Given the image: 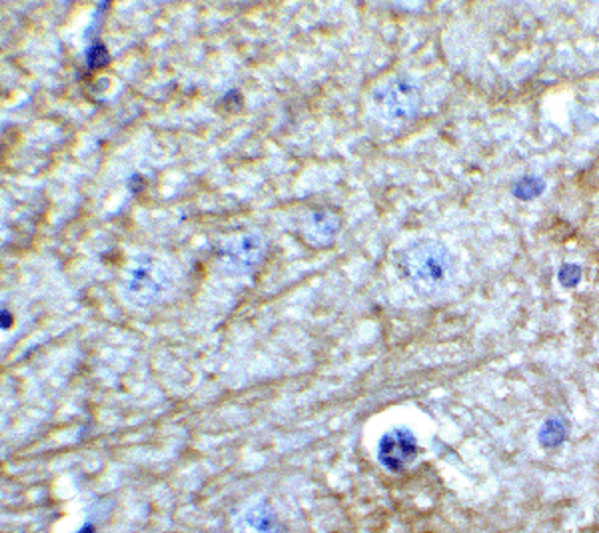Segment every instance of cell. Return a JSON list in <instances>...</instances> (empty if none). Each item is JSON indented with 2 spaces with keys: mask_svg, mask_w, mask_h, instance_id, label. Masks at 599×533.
<instances>
[{
  "mask_svg": "<svg viewBox=\"0 0 599 533\" xmlns=\"http://www.w3.org/2000/svg\"><path fill=\"white\" fill-rule=\"evenodd\" d=\"M376 100H378L379 108L384 110V114L394 120L411 118L420 106V97H418L416 86L404 78H396L389 84L382 86L376 94Z\"/></svg>",
  "mask_w": 599,
  "mask_h": 533,
  "instance_id": "obj_3",
  "label": "cell"
},
{
  "mask_svg": "<svg viewBox=\"0 0 599 533\" xmlns=\"http://www.w3.org/2000/svg\"><path fill=\"white\" fill-rule=\"evenodd\" d=\"M264 248L256 236H242L224 248L222 262L234 272H250L254 266L260 264Z\"/></svg>",
  "mask_w": 599,
  "mask_h": 533,
  "instance_id": "obj_5",
  "label": "cell"
},
{
  "mask_svg": "<svg viewBox=\"0 0 599 533\" xmlns=\"http://www.w3.org/2000/svg\"><path fill=\"white\" fill-rule=\"evenodd\" d=\"M452 254L448 248L433 240H420L410 244L399 256V270L420 294H433L442 290L452 276Z\"/></svg>",
  "mask_w": 599,
  "mask_h": 533,
  "instance_id": "obj_1",
  "label": "cell"
},
{
  "mask_svg": "<svg viewBox=\"0 0 599 533\" xmlns=\"http://www.w3.org/2000/svg\"><path fill=\"white\" fill-rule=\"evenodd\" d=\"M338 226L340 222L334 214L328 210H315L306 224V232L310 234L312 242H330L338 232Z\"/></svg>",
  "mask_w": 599,
  "mask_h": 533,
  "instance_id": "obj_7",
  "label": "cell"
},
{
  "mask_svg": "<svg viewBox=\"0 0 599 533\" xmlns=\"http://www.w3.org/2000/svg\"><path fill=\"white\" fill-rule=\"evenodd\" d=\"M278 513L268 501H258L236 520V533H278Z\"/></svg>",
  "mask_w": 599,
  "mask_h": 533,
  "instance_id": "obj_6",
  "label": "cell"
},
{
  "mask_svg": "<svg viewBox=\"0 0 599 533\" xmlns=\"http://www.w3.org/2000/svg\"><path fill=\"white\" fill-rule=\"evenodd\" d=\"M86 62H88L90 68H100V66H104L106 62H108V53H106L104 46H102V44H95V46L88 50V54H86Z\"/></svg>",
  "mask_w": 599,
  "mask_h": 533,
  "instance_id": "obj_8",
  "label": "cell"
},
{
  "mask_svg": "<svg viewBox=\"0 0 599 533\" xmlns=\"http://www.w3.org/2000/svg\"><path fill=\"white\" fill-rule=\"evenodd\" d=\"M418 454V444L416 437L410 429L406 427H396L388 432L386 436H382L378 446V459L384 468L392 471H399L408 463L414 461Z\"/></svg>",
  "mask_w": 599,
  "mask_h": 533,
  "instance_id": "obj_4",
  "label": "cell"
},
{
  "mask_svg": "<svg viewBox=\"0 0 599 533\" xmlns=\"http://www.w3.org/2000/svg\"><path fill=\"white\" fill-rule=\"evenodd\" d=\"M170 278L164 266L156 260H138L132 264L126 278V294L138 306H150L164 296Z\"/></svg>",
  "mask_w": 599,
  "mask_h": 533,
  "instance_id": "obj_2",
  "label": "cell"
}]
</instances>
